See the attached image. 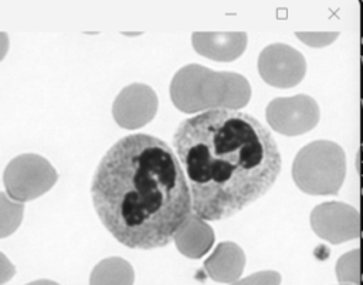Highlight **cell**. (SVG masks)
<instances>
[{"instance_id":"cell-1","label":"cell","mask_w":363,"mask_h":285,"mask_svg":"<svg viewBox=\"0 0 363 285\" xmlns=\"http://www.w3.org/2000/svg\"><path fill=\"white\" fill-rule=\"evenodd\" d=\"M173 146L187 179L191 210L218 221L262 197L281 172L271 132L254 116L216 109L184 119Z\"/></svg>"},{"instance_id":"cell-2","label":"cell","mask_w":363,"mask_h":285,"mask_svg":"<svg viewBox=\"0 0 363 285\" xmlns=\"http://www.w3.org/2000/svg\"><path fill=\"white\" fill-rule=\"evenodd\" d=\"M94 208L128 248L167 245L191 214V196L176 153L156 136L119 139L101 159L91 184Z\"/></svg>"},{"instance_id":"cell-3","label":"cell","mask_w":363,"mask_h":285,"mask_svg":"<svg viewBox=\"0 0 363 285\" xmlns=\"http://www.w3.org/2000/svg\"><path fill=\"white\" fill-rule=\"evenodd\" d=\"M170 99L184 113L240 111L251 99V85L241 74L189 64L174 74L170 82Z\"/></svg>"},{"instance_id":"cell-4","label":"cell","mask_w":363,"mask_h":285,"mask_svg":"<svg viewBox=\"0 0 363 285\" xmlns=\"http://www.w3.org/2000/svg\"><path fill=\"white\" fill-rule=\"evenodd\" d=\"M296 187L311 196H336L346 177V155L340 145L319 139L295 155L291 167Z\"/></svg>"},{"instance_id":"cell-5","label":"cell","mask_w":363,"mask_h":285,"mask_svg":"<svg viewBox=\"0 0 363 285\" xmlns=\"http://www.w3.org/2000/svg\"><path fill=\"white\" fill-rule=\"evenodd\" d=\"M58 180L54 166L43 156L23 153L9 162L3 183L9 197L17 203L34 200L47 193Z\"/></svg>"},{"instance_id":"cell-6","label":"cell","mask_w":363,"mask_h":285,"mask_svg":"<svg viewBox=\"0 0 363 285\" xmlns=\"http://www.w3.org/2000/svg\"><path fill=\"white\" fill-rule=\"evenodd\" d=\"M267 123L284 136H299L311 132L320 121L318 102L306 95L279 96L269 101L265 108Z\"/></svg>"},{"instance_id":"cell-7","label":"cell","mask_w":363,"mask_h":285,"mask_svg":"<svg viewBox=\"0 0 363 285\" xmlns=\"http://www.w3.org/2000/svg\"><path fill=\"white\" fill-rule=\"evenodd\" d=\"M257 68L265 84L286 89L299 85L305 78L306 60L294 47L274 43L259 52Z\"/></svg>"},{"instance_id":"cell-8","label":"cell","mask_w":363,"mask_h":285,"mask_svg":"<svg viewBox=\"0 0 363 285\" xmlns=\"http://www.w3.org/2000/svg\"><path fill=\"white\" fill-rule=\"evenodd\" d=\"M312 231L329 244H343L360 235L359 210L343 201H325L309 217Z\"/></svg>"},{"instance_id":"cell-9","label":"cell","mask_w":363,"mask_h":285,"mask_svg":"<svg viewBox=\"0 0 363 285\" xmlns=\"http://www.w3.org/2000/svg\"><path fill=\"white\" fill-rule=\"evenodd\" d=\"M157 106L156 92L149 85L136 82L118 94L112 105V115L121 128L139 129L155 118Z\"/></svg>"},{"instance_id":"cell-10","label":"cell","mask_w":363,"mask_h":285,"mask_svg":"<svg viewBox=\"0 0 363 285\" xmlns=\"http://www.w3.org/2000/svg\"><path fill=\"white\" fill-rule=\"evenodd\" d=\"M248 35L245 31H196L191 44L197 54L218 62L235 61L245 51Z\"/></svg>"},{"instance_id":"cell-11","label":"cell","mask_w":363,"mask_h":285,"mask_svg":"<svg viewBox=\"0 0 363 285\" xmlns=\"http://www.w3.org/2000/svg\"><path fill=\"white\" fill-rule=\"evenodd\" d=\"M216 240L210 224L201 217L191 213L177 228L173 241L179 252L187 258L199 259L206 255Z\"/></svg>"},{"instance_id":"cell-12","label":"cell","mask_w":363,"mask_h":285,"mask_svg":"<svg viewBox=\"0 0 363 285\" xmlns=\"http://www.w3.org/2000/svg\"><path fill=\"white\" fill-rule=\"evenodd\" d=\"M245 267L242 248L233 241L220 242L211 255L204 261L207 275L221 284H233L240 279Z\"/></svg>"},{"instance_id":"cell-13","label":"cell","mask_w":363,"mask_h":285,"mask_svg":"<svg viewBox=\"0 0 363 285\" xmlns=\"http://www.w3.org/2000/svg\"><path fill=\"white\" fill-rule=\"evenodd\" d=\"M132 265L121 257H109L99 261L89 276V285H133Z\"/></svg>"},{"instance_id":"cell-14","label":"cell","mask_w":363,"mask_h":285,"mask_svg":"<svg viewBox=\"0 0 363 285\" xmlns=\"http://www.w3.org/2000/svg\"><path fill=\"white\" fill-rule=\"evenodd\" d=\"M360 250L353 248L343 255H340L336 261L335 274L339 284L343 285H359L362 275V259Z\"/></svg>"},{"instance_id":"cell-15","label":"cell","mask_w":363,"mask_h":285,"mask_svg":"<svg viewBox=\"0 0 363 285\" xmlns=\"http://www.w3.org/2000/svg\"><path fill=\"white\" fill-rule=\"evenodd\" d=\"M24 206L0 191V238L16 233L23 221Z\"/></svg>"},{"instance_id":"cell-16","label":"cell","mask_w":363,"mask_h":285,"mask_svg":"<svg viewBox=\"0 0 363 285\" xmlns=\"http://www.w3.org/2000/svg\"><path fill=\"white\" fill-rule=\"evenodd\" d=\"M295 35L312 48H323L339 37V31H296Z\"/></svg>"},{"instance_id":"cell-17","label":"cell","mask_w":363,"mask_h":285,"mask_svg":"<svg viewBox=\"0 0 363 285\" xmlns=\"http://www.w3.org/2000/svg\"><path fill=\"white\" fill-rule=\"evenodd\" d=\"M281 274L272 269L258 271L245 278H241L230 285H281Z\"/></svg>"},{"instance_id":"cell-18","label":"cell","mask_w":363,"mask_h":285,"mask_svg":"<svg viewBox=\"0 0 363 285\" xmlns=\"http://www.w3.org/2000/svg\"><path fill=\"white\" fill-rule=\"evenodd\" d=\"M16 274V267L10 262V259L0 252V285L9 282Z\"/></svg>"},{"instance_id":"cell-19","label":"cell","mask_w":363,"mask_h":285,"mask_svg":"<svg viewBox=\"0 0 363 285\" xmlns=\"http://www.w3.org/2000/svg\"><path fill=\"white\" fill-rule=\"evenodd\" d=\"M9 51V35L7 33L0 31V61L6 57Z\"/></svg>"},{"instance_id":"cell-20","label":"cell","mask_w":363,"mask_h":285,"mask_svg":"<svg viewBox=\"0 0 363 285\" xmlns=\"http://www.w3.org/2000/svg\"><path fill=\"white\" fill-rule=\"evenodd\" d=\"M26 285H60L51 279H37V281H33L30 284H26Z\"/></svg>"},{"instance_id":"cell-21","label":"cell","mask_w":363,"mask_h":285,"mask_svg":"<svg viewBox=\"0 0 363 285\" xmlns=\"http://www.w3.org/2000/svg\"><path fill=\"white\" fill-rule=\"evenodd\" d=\"M339 285H343V284H339Z\"/></svg>"}]
</instances>
